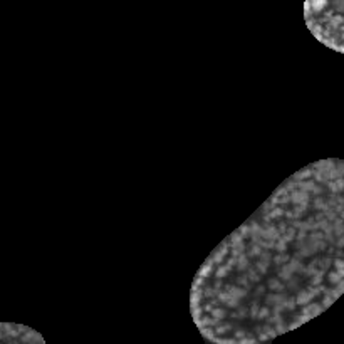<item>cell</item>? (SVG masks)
<instances>
[{"instance_id":"cell-1","label":"cell","mask_w":344,"mask_h":344,"mask_svg":"<svg viewBox=\"0 0 344 344\" xmlns=\"http://www.w3.org/2000/svg\"><path fill=\"white\" fill-rule=\"evenodd\" d=\"M309 299H311V294H307V292H301L299 297H297V302H299V304H307V302H309Z\"/></svg>"},{"instance_id":"cell-2","label":"cell","mask_w":344,"mask_h":344,"mask_svg":"<svg viewBox=\"0 0 344 344\" xmlns=\"http://www.w3.org/2000/svg\"><path fill=\"white\" fill-rule=\"evenodd\" d=\"M312 7L314 10H321L326 7V0H312Z\"/></svg>"},{"instance_id":"cell-3","label":"cell","mask_w":344,"mask_h":344,"mask_svg":"<svg viewBox=\"0 0 344 344\" xmlns=\"http://www.w3.org/2000/svg\"><path fill=\"white\" fill-rule=\"evenodd\" d=\"M269 287H270V289H277V290H280V289H282V285L279 284L275 279H272V280L269 282Z\"/></svg>"},{"instance_id":"cell-4","label":"cell","mask_w":344,"mask_h":344,"mask_svg":"<svg viewBox=\"0 0 344 344\" xmlns=\"http://www.w3.org/2000/svg\"><path fill=\"white\" fill-rule=\"evenodd\" d=\"M223 316H225V311H223V309H213V317H218V319H220V317H223Z\"/></svg>"},{"instance_id":"cell-5","label":"cell","mask_w":344,"mask_h":344,"mask_svg":"<svg viewBox=\"0 0 344 344\" xmlns=\"http://www.w3.org/2000/svg\"><path fill=\"white\" fill-rule=\"evenodd\" d=\"M319 311V307L317 305H309V307H305V312H312V314H316Z\"/></svg>"},{"instance_id":"cell-6","label":"cell","mask_w":344,"mask_h":344,"mask_svg":"<svg viewBox=\"0 0 344 344\" xmlns=\"http://www.w3.org/2000/svg\"><path fill=\"white\" fill-rule=\"evenodd\" d=\"M265 316H269V309H262V311H260V314H259V317H260V319H264Z\"/></svg>"},{"instance_id":"cell-7","label":"cell","mask_w":344,"mask_h":344,"mask_svg":"<svg viewBox=\"0 0 344 344\" xmlns=\"http://www.w3.org/2000/svg\"><path fill=\"white\" fill-rule=\"evenodd\" d=\"M309 175H311V171H302V173H299L297 176H299V178H305V176H309Z\"/></svg>"},{"instance_id":"cell-8","label":"cell","mask_w":344,"mask_h":344,"mask_svg":"<svg viewBox=\"0 0 344 344\" xmlns=\"http://www.w3.org/2000/svg\"><path fill=\"white\" fill-rule=\"evenodd\" d=\"M225 274H227V269H225V267H223V269H220V270L216 272V275H218V277H222V275H225Z\"/></svg>"},{"instance_id":"cell-9","label":"cell","mask_w":344,"mask_h":344,"mask_svg":"<svg viewBox=\"0 0 344 344\" xmlns=\"http://www.w3.org/2000/svg\"><path fill=\"white\" fill-rule=\"evenodd\" d=\"M233 290H235L233 292L235 295H245V290H240V289H233Z\"/></svg>"},{"instance_id":"cell-10","label":"cell","mask_w":344,"mask_h":344,"mask_svg":"<svg viewBox=\"0 0 344 344\" xmlns=\"http://www.w3.org/2000/svg\"><path fill=\"white\" fill-rule=\"evenodd\" d=\"M227 329H230V326H222V327H218V332H225Z\"/></svg>"},{"instance_id":"cell-11","label":"cell","mask_w":344,"mask_h":344,"mask_svg":"<svg viewBox=\"0 0 344 344\" xmlns=\"http://www.w3.org/2000/svg\"><path fill=\"white\" fill-rule=\"evenodd\" d=\"M275 260H277V262H285V260H287V257H285V255H282V257H277Z\"/></svg>"},{"instance_id":"cell-12","label":"cell","mask_w":344,"mask_h":344,"mask_svg":"<svg viewBox=\"0 0 344 344\" xmlns=\"http://www.w3.org/2000/svg\"><path fill=\"white\" fill-rule=\"evenodd\" d=\"M238 265H240V267H242V269H244V267H245V259H242V260H240V264H238Z\"/></svg>"}]
</instances>
